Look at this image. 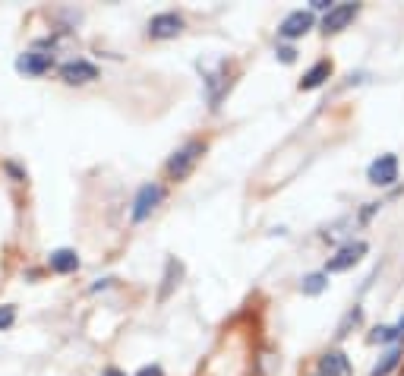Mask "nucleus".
I'll use <instances>...</instances> for the list:
<instances>
[{
  "label": "nucleus",
  "instance_id": "obj_1",
  "mask_svg": "<svg viewBox=\"0 0 404 376\" xmlns=\"http://www.w3.org/2000/svg\"><path fill=\"white\" fill-rule=\"evenodd\" d=\"M202 86H206L208 108H218L221 98L231 89V76H227V60H212L202 67Z\"/></svg>",
  "mask_w": 404,
  "mask_h": 376
},
{
  "label": "nucleus",
  "instance_id": "obj_2",
  "mask_svg": "<svg viewBox=\"0 0 404 376\" xmlns=\"http://www.w3.org/2000/svg\"><path fill=\"white\" fill-rule=\"evenodd\" d=\"M202 152H206V146H202L199 140L183 142V146L168 159V174H170V180H187L189 174H193V168L199 165Z\"/></svg>",
  "mask_w": 404,
  "mask_h": 376
},
{
  "label": "nucleus",
  "instance_id": "obj_3",
  "mask_svg": "<svg viewBox=\"0 0 404 376\" xmlns=\"http://www.w3.org/2000/svg\"><path fill=\"white\" fill-rule=\"evenodd\" d=\"M164 199V187L161 184H142L136 193V199H133V222H145V218L152 215V212L158 209V203Z\"/></svg>",
  "mask_w": 404,
  "mask_h": 376
},
{
  "label": "nucleus",
  "instance_id": "obj_4",
  "mask_svg": "<svg viewBox=\"0 0 404 376\" xmlns=\"http://www.w3.org/2000/svg\"><path fill=\"white\" fill-rule=\"evenodd\" d=\"M360 13V4H335L325 16H322V32L325 35H338L357 20Z\"/></svg>",
  "mask_w": 404,
  "mask_h": 376
},
{
  "label": "nucleus",
  "instance_id": "obj_5",
  "mask_svg": "<svg viewBox=\"0 0 404 376\" xmlns=\"http://www.w3.org/2000/svg\"><path fill=\"white\" fill-rule=\"evenodd\" d=\"M183 32V16L180 13H155L149 20V39L155 41H168V39H177Z\"/></svg>",
  "mask_w": 404,
  "mask_h": 376
},
{
  "label": "nucleus",
  "instance_id": "obj_6",
  "mask_svg": "<svg viewBox=\"0 0 404 376\" xmlns=\"http://www.w3.org/2000/svg\"><path fill=\"white\" fill-rule=\"evenodd\" d=\"M366 250H370V247H366L363 241H351V243H344V247H341L338 253H335L332 260L325 262V275H328V272H344V269L357 266V262L366 256Z\"/></svg>",
  "mask_w": 404,
  "mask_h": 376
},
{
  "label": "nucleus",
  "instance_id": "obj_7",
  "mask_svg": "<svg viewBox=\"0 0 404 376\" xmlns=\"http://www.w3.org/2000/svg\"><path fill=\"white\" fill-rule=\"evenodd\" d=\"M50 67H54V54L48 51H22L16 58V70L25 73V76H44V73H50Z\"/></svg>",
  "mask_w": 404,
  "mask_h": 376
},
{
  "label": "nucleus",
  "instance_id": "obj_8",
  "mask_svg": "<svg viewBox=\"0 0 404 376\" xmlns=\"http://www.w3.org/2000/svg\"><path fill=\"white\" fill-rule=\"evenodd\" d=\"M313 22H316L313 10H294V13H288L281 20L278 35H281V39H303V35L313 29Z\"/></svg>",
  "mask_w": 404,
  "mask_h": 376
},
{
  "label": "nucleus",
  "instance_id": "obj_9",
  "mask_svg": "<svg viewBox=\"0 0 404 376\" xmlns=\"http://www.w3.org/2000/svg\"><path fill=\"white\" fill-rule=\"evenodd\" d=\"M60 79H63L67 86L95 83V79H98V67L88 64V60H82V58H76V60H69V64L60 67Z\"/></svg>",
  "mask_w": 404,
  "mask_h": 376
},
{
  "label": "nucleus",
  "instance_id": "obj_10",
  "mask_svg": "<svg viewBox=\"0 0 404 376\" xmlns=\"http://www.w3.org/2000/svg\"><path fill=\"white\" fill-rule=\"evenodd\" d=\"M366 177H370V184H376V187H391L398 180V159L391 152L389 155H379V159L370 165Z\"/></svg>",
  "mask_w": 404,
  "mask_h": 376
},
{
  "label": "nucleus",
  "instance_id": "obj_11",
  "mask_svg": "<svg viewBox=\"0 0 404 376\" xmlns=\"http://www.w3.org/2000/svg\"><path fill=\"white\" fill-rule=\"evenodd\" d=\"M48 269L57 272V275H69V272L79 269V256H76V250L60 247V250H54V253L48 256Z\"/></svg>",
  "mask_w": 404,
  "mask_h": 376
},
{
  "label": "nucleus",
  "instance_id": "obj_12",
  "mask_svg": "<svg viewBox=\"0 0 404 376\" xmlns=\"http://www.w3.org/2000/svg\"><path fill=\"white\" fill-rule=\"evenodd\" d=\"M319 373L322 376H351V361L344 351H328L319 361Z\"/></svg>",
  "mask_w": 404,
  "mask_h": 376
},
{
  "label": "nucleus",
  "instance_id": "obj_13",
  "mask_svg": "<svg viewBox=\"0 0 404 376\" xmlns=\"http://www.w3.org/2000/svg\"><path fill=\"white\" fill-rule=\"evenodd\" d=\"M332 76V60H316L313 67H309L307 73H303V79H300V92H313V89H319L325 79Z\"/></svg>",
  "mask_w": 404,
  "mask_h": 376
},
{
  "label": "nucleus",
  "instance_id": "obj_14",
  "mask_svg": "<svg viewBox=\"0 0 404 376\" xmlns=\"http://www.w3.org/2000/svg\"><path fill=\"white\" fill-rule=\"evenodd\" d=\"M398 361H401V348L395 344V348H389L382 357H379V363L372 367V373H370V376H389L391 370L398 367Z\"/></svg>",
  "mask_w": 404,
  "mask_h": 376
},
{
  "label": "nucleus",
  "instance_id": "obj_15",
  "mask_svg": "<svg viewBox=\"0 0 404 376\" xmlns=\"http://www.w3.org/2000/svg\"><path fill=\"white\" fill-rule=\"evenodd\" d=\"M325 288H328V275L325 272H313V275H307V278H303L300 291L309 294V297H316V294H322Z\"/></svg>",
  "mask_w": 404,
  "mask_h": 376
},
{
  "label": "nucleus",
  "instance_id": "obj_16",
  "mask_svg": "<svg viewBox=\"0 0 404 376\" xmlns=\"http://www.w3.org/2000/svg\"><path fill=\"white\" fill-rule=\"evenodd\" d=\"M401 335H404V319L395 325V329H391V325H379V329L370 335V342H395V338H401Z\"/></svg>",
  "mask_w": 404,
  "mask_h": 376
},
{
  "label": "nucleus",
  "instance_id": "obj_17",
  "mask_svg": "<svg viewBox=\"0 0 404 376\" xmlns=\"http://www.w3.org/2000/svg\"><path fill=\"white\" fill-rule=\"evenodd\" d=\"M180 272H183V266L177 260H168V275H164V288H161V300L168 297L170 291H174V285H177V278H180Z\"/></svg>",
  "mask_w": 404,
  "mask_h": 376
},
{
  "label": "nucleus",
  "instance_id": "obj_18",
  "mask_svg": "<svg viewBox=\"0 0 404 376\" xmlns=\"http://www.w3.org/2000/svg\"><path fill=\"white\" fill-rule=\"evenodd\" d=\"M13 323H16V307H13V304L0 307V332H4V329H10Z\"/></svg>",
  "mask_w": 404,
  "mask_h": 376
},
{
  "label": "nucleus",
  "instance_id": "obj_19",
  "mask_svg": "<svg viewBox=\"0 0 404 376\" xmlns=\"http://www.w3.org/2000/svg\"><path fill=\"white\" fill-rule=\"evenodd\" d=\"M351 323H354V325L360 323V310H351V313H347V316H344V323L338 325V338H344V335H347V329H351Z\"/></svg>",
  "mask_w": 404,
  "mask_h": 376
},
{
  "label": "nucleus",
  "instance_id": "obj_20",
  "mask_svg": "<svg viewBox=\"0 0 404 376\" xmlns=\"http://www.w3.org/2000/svg\"><path fill=\"white\" fill-rule=\"evenodd\" d=\"M4 168H6V171H10V174H13V177H16V180H19V184H22V180H25V171H22V168H19V165H16V161H6V165H4Z\"/></svg>",
  "mask_w": 404,
  "mask_h": 376
},
{
  "label": "nucleus",
  "instance_id": "obj_21",
  "mask_svg": "<svg viewBox=\"0 0 404 376\" xmlns=\"http://www.w3.org/2000/svg\"><path fill=\"white\" fill-rule=\"evenodd\" d=\"M278 58H281L284 64H294V60H297V51H294V48H278Z\"/></svg>",
  "mask_w": 404,
  "mask_h": 376
},
{
  "label": "nucleus",
  "instance_id": "obj_22",
  "mask_svg": "<svg viewBox=\"0 0 404 376\" xmlns=\"http://www.w3.org/2000/svg\"><path fill=\"white\" fill-rule=\"evenodd\" d=\"M136 376H164V373H161V367H142Z\"/></svg>",
  "mask_w": 404,
  "mask_h": 376
},
{
  "label": "nucleus",
  "instance_id": "obj_23",
  "mask_svg": "<svg viewBox=\"0 0 404 376\" xmlns=\"http://www.w3.org/2000/svg\"><path fill=\"white\" fill-rule=\"evenodd\" d=\"M101 376H123V373H120V370H114V367H107V370H105V373H101Z\"/></svg>",
  "mask_w": 404,
  "mask_h": 376
}]
</instances>
